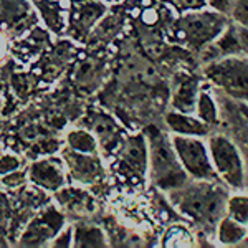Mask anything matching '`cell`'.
<instances>
[{
  "label": "cell",
  "instance_id": "5",
  "mask_svg": "<svg viewBox=\"0 0 248 248\" xmlns=\"http://www.w3.org/2000/svg\"><path fill=\"white\" fill-rule=\"evenodd\" d=\"M210 161L218 179L233 190L245 187V167L237 146L227 136L215 133L209 138Z\"/></svg>",
  "mask_w": 248,
  "mask_h": 248
},
{
  "label": "cell",
  "instance_id": "3",
  "mask_svg": "<svg viewBox=\"0 0 248 248\" xmlns=\"http://www.w3.org/2000/svg\"><path fill=\"white\" fill-rule=\"evenodd\" d=\"M203 77L237 101L248 103V57H220L203 66Z\"/></svg>",
  "mask_w": 248,
  "mask_h": 248
},
{
  "label": "cell",
  "instance_id": "12",
  "mask_svg": "<svg viewBox=\"0 0 248 248\" xmlns=\"http://www.w3.org/2000/svg\"><path fill=\"white\" fill-rule=\"evenodd\" d=\"M217 240L223 247L242 245V242L248 240V227L238 223L229 215H223L217 225Z\"/></svg>",
  "mask_w": 248,
  "mask_h": 248
},
{
  "label": "cell",
  "instance_id": "18",
  "mask_svg": "<svg viewBox=\"0 0 248 248\" xmlns=\"http://www.w3.org/2000/svg\"><path fill=\"white\" fill-rule=\"evenodd\" d=\"M164 247H192L194 240H192L190 232L186 227H170L166 232L162 238Z\"/></svg>",
  "mask_w": 248,
  "mask_h": 248
},
{
  "label": "cell",
  "instance_id": "6",
  "mask_svg": "<svg viewBox=\"0 0 248 248\" xmlns=\"http://www.w3.org/2000/svg\"><path fill=\"white\" fill-rule=\"evenodd\" d=\"M172 146L187 175L195 181H220L210 161L209 146L199 136H170Z\"/></svg>",
  "mask_w": 248,
  "mask_h": 248
},
{
  "label": "cell",
  "instance_id": "22",
  "mask_svg": "<svg viewBox=\"0 0 248 248\" xmlns=\"http://www.w3.org/2000/svg\"><path fill=\"white\" fill-rule=\"evenodd\" d=\"M174 2L181 9H199L203 5V0H174Z\"/></svg>",
  "mask_w": 248,
  "mask_h": 248
},
{
  "label": "cell",
  "instance_id": "13",
  "mask_svg": "<svg viewBox=\"0 0 248 248\" xmlns=\"http://www.w3.org/2000/svg\"><path fill=\"white\" fill-rule=\"evenodd\" d=\"M75 245L77 247H105V235L101 229L93 225H78L75 229Z\"/></svg>",
  "mask_w": 248,
  "mask_h": 248
},
{
  "label": "cell",
  "instance_id": "24",
  "mask_svg": "<svg viewBox=\"0 0 248 248\" xmlns=\"http://www.w3.org/2000/svg\"><path fill=\"white\" fill-rule=\"evenodd\" d=\"M70 240H71V229H68L65 232V235H62L57 242L53 243V245H57V247H70Z\"/></svg>",
  "mask_w": 248,
  "mask_h": 248
},
{
  "label": "cell",
  "instance_id": "1",
  "mask_svg": "<svg viewBox=\"0 0 248 248\" xmlns=\"http://www.w3.org/2000/svg\"><path fill=\"white\" fill-rule=\"evenodd\" d=\"M172 205L182 215L203 225H215L227 214L229 195L217 181H195L169 192Z\"/></svg>",
  "mask_w": 248,
  "mask_h": 248
},
{
  "label": "cell",
  "instance_id": "4",
  "mask_svg": "<svg viewBox=\"0 0 248 248\" xmlns=\"http://www.w3.org/2000/svg\"><path fill=\"white\" fill-rule=\"evenodd\" d=\"M229 25V20L222 12L197 10L179 18L175 29L186 45L195 51H202L205 46L214 43Z\"/></svg>",
  "mask_w": 248,
  "mask_h": 248
},
{
  "label": "cell",
  "instance_id": "2",
  "mask_svg": "<svg viewBox=\"0 0 248 248\" xmlns=\"http://www.w3.org/2000/svg\"><path fill=\"white\" fill-rule=\"evenodd\" d=\"M146 141L149 151L151 175L155 186L166 192L184 186L187 182V172L184 170L175 154L170 136L162 133L157 127H149L146 131Z\"/></svg>",
  "mask_w": 248,
  "mask_h": 248
},
{
  "label": "cell",
  "instance_id": "26",
  "mask_svg": "<svg viewBox=\"0 0 248 248\" xmlns=\"http://www.w3.org/2000/svg\"><path fill=\"white\" fill-rule=\"evenodd\" d=\"M0 50H2V43H0Z\"/></svg>",
  "mask_w": 248,
  "mask_h": 248
},
{
  "label": "cell",
  "instance_id": "10",
  "mask_svg": "<svg viewBox=\"0 0 248 248\" xmlns=\"http://www.w3.org/2000/svg\"><path fill=\"white\" fill-rule=\"evenodd\" d=\"M31 181L45 189H60L65 182L63 167L60 161H40L31 167Z\"/></svg>",
  "mask_w": 248,
  "mask_h": 248
},
{
  "label": "cell",
  "instance_id": "11",
  "mask_svg": "<svg viewBox=\"0 0 248 248\" xmlns=\"http://www.w3.org/2000/svg\"><path fill=\"white\" fill-rule=\"evenodd\" d=\"M66 161L70 164L71 172L75 174V179L83 182H94L96 179L101 177L103 169L99 166V162L96 159H91L90 155L85 153H78L77 154H68Z\"/></svg>",
  "mask_w": 248,
  "mask_h": 248
},
{
  "label": "cell",
  "instance_id": "21",
  "mask_svg": "<svg viewBox=\"0 0 248 248\" xmlns=\"http://www.w3.org/2000/svg\"><path fill=\"white\" fill-rule=\"evenodd\" d=\"M210 5L214 7V10L217 12H222V14L229 15L232 7H233V2L235 0H209Z\"/></svg>",
  "mask_w": 248,
  "mask_h": 248
},
{
  "label": "cell",
  "instance_id": "19",
  "mask_svg": "<svg viewBox=\"0 0 248 248\" xmlns=\"http://www.w3.org/2000/svg\"><path fill=\"white\" fill-rule=\"evenodd\" d=\"M229 15L235 25L248 29V0H235Z\"/></svg>",
  "mask_w": 248,
  "mask_h": 248
},
{
  "label": "cell",
  "instance_id": "20",
  "mask_svg": "<svg viewBox=\"0 0 248 248\" xmlns=\"http://www.w3.org/2000/svg\"><path fill=\"white\" fill-rule=\"evenodd\" d=\"M18 159L15 155H2L0 157V174H9L10 170H15L18 167Z\"/></svg>",
  "mask_w": 248,
  "mask_h": 248
},
{
  "label": "cell",
  "instance_id": "7",
  "mask_svg": "<svg viewBox=\"0 0 248 248\" xmlns=\"http://www.w3.org/2000/svg\"><path fill=\"white\" fill-rule=\"evenodd\" d=\"M174 93H172V108L181 113H195L199 99V81L194 77L182 73L174 79Z\"/></svg>",
  "mask_w": 248,
  "mask_h": 248
},
{
  "label": "cell",
  "instance_id": "17",
  "mask_svg": "<svg viewBox=\"0 0 248 248\" xmlns=\"http://www.w3.org/2000/svg\"><path fill=\"white\" fill-rule=\"evenodd\" d=\"M94 133L98 134V138L101 139V142L105 144L108 147L109 144H114L116 142V133H118V127H116V124L111 121L109 118H106V116H98V118L94 119Z\"/></svg>",
  "mask_w": 248,
  "mask_h": 248
},
{
  "label": "cell",
  "instance_id": "8",
  "mask_svg": "<svg viewBox=\"0 0 248 248\" xmlns=\"http://www.w3.org/2000/svg\"><path fill=\"white\" fill-rule=\"evenodd\" d=\"M121 161L124 166L136 175H142L149 164V151H147L146 136H131L123 146Z\"/></svg>",
  "mask_w": 248,
  "mask_h": 248
},
{
  "label": "cell",
  "instance_id": "14",
  "mask_svg": "<svg viewBox=\"0 0 248 248\" xmlns=\"http://www.w3.org/2000/svg\"><path fill=\"white\" fill-rule=\"evenodd\" d=\"M195 111H197V118L203 121L209 126H217L218 124V111H217V105L212 99L210 94L207 93H199V99H197V106H195Z\"/></svg>",
  "mask_w": 248,
  "mask_h": 248
},
{
  "label": "cell",
  "instance_id": "15",
  "mask_svg": "<svg viewBox=\"0 0 248 248\" xmlns=\"http://www.w3.org/2000/svg\"><path fill=\"white\" fill-rule=\"evenodd\" d=\"M227 215L237 220L238 223L248 227V195L235 194L227 201Z\"/></svg>",
  "mask_w": 248,
  "mask_h": 248
},
{
  "label": "cell",
  "instance_id": "16",
  "mask_svg": "<svg viewBox=\"0 0 248 248\" xmlns=\"http://www.w3.org/2000/svg\"><path fill=\"white\" fill-rule=\"evenodd\" d=\"M68 144L71 146L73 151H78V153H85V154H93L96 151V139L94 136H91L86 131L77 129L71 131L68 134Z\"/></svg>",
  "mask_w": 248,
  "mask_h": 248
},
{
  "label": "cell",
  "instance_id": "9",
  "mask_svg": "<svg viewBox=\"0 0 248 248\" xmlns=\"http://www.w3.org/2000/svg\"><path fill=\"white\" fill-rule=\"evenodd\" d=\"M166 124L172 134L181 136H203L210 134V126L201 121L195 116H190V113H181V111H170L166 116Z\"/></svg>",
  "mask_w": 248,
  "mask_h": 248
},
{
  "label": "cell",
  "instance_id": "23",
  "mask_svg": "<svg viewBox=\"0 0 248 248\" xmlns=\"http://www.w3.org/2000/svg\"><path fill=\"white\" fill-rule=\"evenodd\" d=\"M23 174H12L10 177H5L3 179V182L7 184V186H10V187H15V186H18L20 182H23Z\"/></svg>",
  "mask_w": 248,
  "mask_h": 248
},
{
  "label": "cell",
  "instance_id": "25",
  "mask_svg": "<svg viewBox=\"0 0 248 248\" xmlns=\"http://www.w3.org/2000/svg\"><path fill=\"white\" fill-rule=\"evenodd\" d=\"M142 20L146 23H154L155 20H157V12H154V10H146L144 12V15H142Z\"/></svg>",
  "mask_w": 248,
  "mask_h": 248
}]
</instances>
